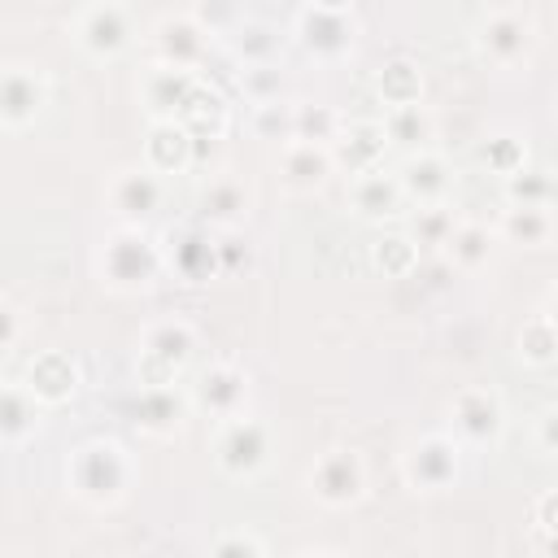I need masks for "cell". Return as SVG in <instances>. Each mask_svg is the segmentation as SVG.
Here are the masks:
<instances>
[{"label": "cell", "instance_id": "6da1fadb", "mask_svg": "<svg viewBox=\"0 0 558 558\" xmlns=\"http://www.w3.org/2000/svg\"><path fill=\"white\" fill-rule=\"evenodd\" d=\"M65 484L83 506L113 510L135 484V462L118 440H87V445H78L70 453Z\"/></svg>", "mask_w": 558, "mask_h": 558}, {"label": "cell", "instance_id": "7a4b0ae2", "mask_svg": "<svg viewBox=\"0 0 558 558\" xmlns=\"http://www.w3.org/2000/svg\"><path fill=\"white\" fill-rule=\"evenodd\" d=\"M96 270H100V279L113 292H144V288H153V279L166 270L157 235H148L144 227H131V222L113 227L105 235V244H100Z\"/></svg>", "mask_w": 558, "mask_h": 558}, {"label": "cell", "instance_id": "3957f363", "mask_svg": "<svg viewBox=\"0 0 558 558\" xmlns=\"http://www.w3.org/2000/svg\"><path fill=\"white\" fill-rule=\"evenodd\" d=\"M192 353H196V327L187 318H157L140 336L135 379L140 384H179Z\"/></svg>", "mask_w": 558, "mask_h": 558}, {"label": "cell", "instance_id": "277c9868", "mask_svg": "<svg viewBox=\"0 0 558 558\" xmlns=\"http://www.w3.org/2000/svg\"><path fill=\"white\" fill-rule=\"evenodd\" d=\"M214 462L227 480H257L270 462V432L266 423L244 414H231L214 427Z\"/></svg>", "mask_w": 558, "mask_h": 558}, {"label": "cell", "instance_id": "5b68a950", "mask_svg": "<svg viewBox=\"0 0 558 558\" xmlns=\"http://www.w3.org/2000/svg\"><path fill=\"white\" fill-rule=\"evenodd\" d=\"M536 48V22L527 9H493L480 17L475 26V52L497 65V70H514V65H527Z\"/></svg>", "mask_w": 558, "mask_h": 558}, {"label": "cell", "instance_id": "8992f818", "mask_svg": "<svg viewBox=\"0 0 558 558\" xmlns=\"http://www.w3.org/2000/svg\"><path fill=\"white\" fill-rule=\"evenodd\" d=\"M462 471V445L449 432H432L401 453V475L414 493H445Z\"/></svg>", "mask_w": 558, "mask_h": 558}, {"label": "cell", "instance_id": "52a82bcc", "mask_svg": "<svg viewBox=\"0 0 558 558\" xmlns=\"http://www.w3.org/2000/svg\"><path fill=\"white\" fill-rule=\"evenodd\" d=\"M70 35H74V44H78L87 57H96V61L122 57V52L131 48V39H135L131 13H126L122 4H113V0H92V4H83V9L74 13V22H70Z\"/></svg>", "mask_w": 558, "mask_h": 558}, {"label": "cell", "instance_id": "ba28073f", "mask_svg": "<svg viewBox=\"0 0 558 558\" xmlns=\"http://www.w3.org/2000/svg\"><path fill=\"white\" fill-rule=\"evenodd\" d=\"M501 432H506V405H501V397L493 388L471 384V388L453 392V401H449V436L458 445H475V449L480 445H497Z\"/></svg>", "mask_w": 558, "mask_h": 558}, {"label": "cell", "instance_id": "9c48e42d", "mask_svg": "<svg viewBox=\"0 0 558 558\" xmlns=\"http://www.w3.org/2000/svg\"><path fill=\"white\" fill-rule=\"evenodd\" d=\"M157 248H161V266L187 283H209L214 275H222L218 270V240L201 227L179 222V227L157 235Z\"/></svg>", "mask_w": 558, "mask_h": 558}, {"label": "cell", "instance_id": "30bf717a", "mask_svg": "<svg viewBox=\"0 0 558 558\" xmlns=\"http://www.w3.org/2000/svg\"><path fill=\"white\" fill-rule=\"evenodd\" d=\"M153 57L157 65H174V70H201L205 57L214 52V39L201 31V22L192 13H166L153 22L148 31Z\"/></svg>", "mask_w": 558, "mask_h": 558}, {"label": "cell", "instance_id": "8fae6325", "mask_svg": "<svg viewBox=\"0 0 558 558\" xmlns=\"http://www.w3.org/2000/svg\"><path fill=\"white\" fill-rule=\"evenodd\" d=\"M305 484H310L314 501H323L327 510H344V506H353V501L362 497V488H366V466H362V458H357L353 449H327V453L310 466Z\"/></svg>", "mask_w": 558, "mask_h": 558}, {"label": "cell", "instance_id": "7c38bea8", "mask_svg": "<svg viewBox=\"0 0 558 558\" xmlns=\"http://www.w3.org/2000/svg\"><path fill=\"white\" fill-rule=\"evenodd\" d=\"M187 401H192V410L209 414L214 423L244 414L248 410V375L235 362H214L196 375V384L187 388Z\"/></svg>", "mask_w": 558, "mask_h": 558}, {"label": "cell", "instance_id": "4fadbf2b", "mask_svg": "<svg viewBox=\"0 0 558 558\" xmlns=\"http://www.w3.org/2000/svg\"><path fill=\"white\" fill-rule=\"evenodd\" d=\"M44 105H48V83L39 70H31V65H4L0 70V126L22 131L39 118Z\"/></svg>", "mask_w": 558, "mask_h": 558}, {"label": "cell", "instance_id": "5bb4252c", "mask_svg": "<svg viewBox=\"0 0 558 558\" xmlns=\"http://www.w3.org/2000/svg\"><path fill=\"white\" fill-rule=\"evenodd\" d=\"M161 196H166V183H161V174H153L148 166H140V170H118V174L109 179V187H105L109 209H113L122 222H131V227H144V218L161 205Z\"/></svg>", "mask_w": 558, "mask_h": 558}, {"label": "cell", "instance_id": "9a60e30c", "mask_svg": "<svg viewBox=\"0 0 558 558\" xmlns=\"http://www.w3.org/2000/svg\"><path fill=\"white\" fill-rule=\"evenodd\" d=\"M187 392H179L174 384H140L135 401H131V423L148 436H174L187 423Z\"/></svg>", "mask_w": 558, "mask_h": 558}, {"label": "cell", "instance_id": "2e32d148", "mask_svg": "<svg viewBox=\"0 0 558 558\" xmlns=\"http://www.w3.org/2000/svg\"><path fill=\"white\" fill-rule=\"evenodd\" d=\"M296 39L318 61H340L353 48V22H349L344 9H318V4H310L296 17Z\"/></svg>", "mask_w": 558, "mask_h": 558}, {"label": "cell", "instance_id": "e0dca14e", "mask_svg": "<svg viewBox=\"0 0 558 558\" xmlns=\"http://www.w3.org/2000/svg\"><path fill=\"white\" fill-rule=\"evenodd\" d=\"M192 161H196V140L187 135V126L174 118H153L144 135V166L153 174H183Z\"/></svg>", "mask_w": 558, "mask_h": 558}, {"label": "cell", "instance_id": "ac0fdd59", "mask_svg": "<svg viewBox=\"0 0 558 558\" xmlns=\"http://www.w3.org/2000/svg\"><path fill=\"white\" fill-rule=\"evenodd\" d=\"M331 170H336V161H331L327 144L283 140V148H279V179H283L288 192H318Z\"/></svg>", "mask_w": 558, "mask_h": 558}, {"label": "cell", "instance_id": "d6986e66", "mask_svg": "<svg viewBox=\"0 0 558 558\" xmlns=\"http://www.w3.org/2000/svg\"><path fill=\"white\" fill-rule=\"evenodd\" d=\"M78 362L70 357V353H61V349H44V353H35L31 357V366H26V388L44 401V405H61V401H70L74 392H78Z\"/></svg>", "mask_w": 558, "mask_h": 558}, {"label": "cell", "instance_id": "ffe728a7", "mask_svg": "<svg viewBox=\"0 0 558 558\" xmlns=\"http://www.w3.org/2000/svg\"><path fill=\"white\" fill-rule=\"evenodd\" d=\"M248 205H253V192L244 187V179L235 174H214L209 183H201L196 192V209L205 222H214L218 231H231L248 218Z\"/></svg>", "mask_w": 558, "mask_h": 558}, {"label": "cell", "instance_id": "44dd1931", "mask_svg": "<svg viewBox=\"0 0 558 558\" xmlns=\"http://www.w3.org/2000/svg\"><path fill=\"white\" fill-rule=\"evenodd\" d=\"M397 183H401V196H410V201H418V205H436V201L449 196L453 174H449V161H445L440 153L414 148V153L401 161Z\"/></svg>", "mask_w": 558, "mask_h": 558}, {"label": "cell", "instance_id": "7402d4cb", "mask_svg": "<svg viewBox=\"0 0 558 558\" xmlns=\"http://www.w3.org/2000/svg\"><path fill=\"white\" fill-rule=\"evenodd\" d=\"M384 148H388V140H384V126L379 122H340L336 140L327 144L331 161L344 166L349 174L379 166L384 161Z\"/></svg>", "mask_w": 558, "mask_h": 558}, {"label": "cell", "instance_id": "603a6c76", "mask_svg": "<svg viewBox=\"0 0 558 558\" xmlns=\"http://www.w3.org/2000/svg\"><path fill=\"white\" fill-rule=\"evenodd\" d=\"M401 183H397V174H388L384 166H371V170H357L353 179H349V205H353V214H362V218H392L397 209H401Z\"/></svg>", "mask_w": 558, "mask_h": 558}, {"label": "cell", "instance_id": "cb8c5ba5", "mask_svg": "<svg viewBox=\"0 0 558 558\" xmlns=\"http://www.w3.org/2000/svg\"><path fill=\"white\" fill-rule=\"evenodd\" d=\"M196 70H174V65H153L144 78H140V96H144V109L153 118H174L183 109V100L192 96L196 87Z\"/></svg>", "mask_w": 558, "mask_h": 558}, {"label": "cell", "instance_id": "d4e9b609", "mask_svg": "<svg viewBox=\"0 0 558 558\" xmlns=\"http://www.w3.org/2000/svg\"><path fill=\"white\" fill-rule=\"evenodd\" d=\"M44 401L26 384H0V445H22L39 432Z\"/></svg>", "mask_w": 558, "mask_h": 558}, {"label": "cell", "instance_id": "484cf974", "mask_svg": "<svg viewBox=\"0 0 558 558\" xmlns=\"http://www.w3.org/2000/svg\"><path fill=\"white\" fill-rule=\"evenodd\" d=\"M174 122H183L192 140H218L227 131V100L205 78H196V87L183 100V109L174 113Z\"/></svg>", "mask_w": 558, "mask_h": 558}, {"label": "cell", "instance_id": "4316f807", "mask_svg": "<svg viewBox=\"0 0 558 558\" xmlns=\"http://www.w3.org/2000/svg\"><path fill=\"white\" fill-rule=\"evenodd\" d=\"M222 44L235 57V65H257V61H275L279 57V31L270 22H262V17H240Z\"/></svg>", "mask_w": 558, "mask_h": 558}, {"label": "cell", "instance_id": "83f0119b", "mask_svg": "<svg viewBox=\"0 0 558 558\" xmlns=\"http://www.w3.org/2000/svg\"><path fill=\"white\" fill-rule=\"evenodd\" d=\"M497 235L510 244H523V248H541L554 235V214H549V205H510L497 222Z\"/></svg>", "mask_w": 558, "mask_h": 558}, {"label": "cell", "instance_id": "f1b7e54d", "mask_svg": "<svg viewBox=\"0 0 558 558\" xmlns=\"http://www.w3.org/2000/svg\"><path fill=\"white\" fill-rule=\"evenodd\" d=\"M379 126H384V140L401 144V148H427V140H432V113L423 109V100L418 105H388Z\"/></svg>", "mask_w": 558, "mask_h": 558}, {"label": "cell", "instance_id": "f546056e", "mask_svg": "<svg viewBox=\"0 0 558 558\" xmlns=\"http://www.w3.org/2000/svg\"><path fill=\"white\" fill-rule=\"evenodd\" d=\"M440 248L458 270H480L488 262V253H493V231L480 227V222H453V231H449V240Z\"/></svg>", "mask_w": 558, "mask_h": 558}, {"label": "cell", "instance_id": "4dcf8cb0", "mask_svg": "<svg viewBox=\"0 0 558 558\" xmlns=\"http://www.w3.org/2000/svg\"><path fill=\"white\" fill-rule=\"evenodd\" d=\"M379 96H384V105H418L423 100V74H418V65L405 61V57L388 61L379 70Z\"/></svg>", "mask_w": 558, "mask_h": 558}, {"label": "cell", "instance_id": "1f68e13d", "mask_svg": "<svg viewBox=\"0 0 558 558\" xmlns=\"http://www.w3.org/2000/svg\"><path fill=\"white\" fill-rule=\"evenodd\" d=\"M418 262V244L401 231H388V235H375L371 240V266L379 275H410Z\"/></svg>", "mask_w": 558, "mask_h": 558}, {"label": "cell", "instance_id": "d6a6232c", "mask_svg": "<svg viewBox=\"0 0 558 558\" xmlns=\"http://www.w3.org/2000/svg\"><path fill=\"white\" fill-rule=\"evenodd\" d=\"M519 357L527 366H549L558 357V331H554V314H532L519 331Z\"/></svg>", "mask_w": 558, "mask_h": 558}, {"label": "cell", "instance_id": "836d02e7", "mask_svg": "<svg viewBox=\"0 0 558 558\" xmlns=\"http://www.w3.org/2000/svg\"><path fill=\"white\" fill-rule=\"evenodd\" d=\"M340 113L331 105H292V140H310V144H331L340 131Z\"/></svg>", "mask_w": 558, "mask_h": 558}, {"label": "cell", "instance_id": "e575fe53", "mask_svg": "<svg viewBox=\"0 0 558 558\" xmlns=\"http://www.w3.org/2000/svg\"><path fill=\"white\" fill-rule=\"evenodd\" d=\"M506 196H510V205H549L554 179H549V170L523 161L519 170L506 174Z\"/></svg>", "mask_w": 558, "mask_h": 558}, {"label": "cell", "instance_id": "d590c367", "mask_svg": "<svg viewBox=\"0 0 558 558\" xmlns=\"http://www.w3.org/2000/svg\"><path fill=\"white\" fill-rule=\"evenodd\" d=\"M475 161L506 179L510 170H519V166L527 161V144H523V140H514V135H488V140H480Z\"/></svg>", "mask_w": 558, "mask_h": 558}, {"label": "cell", "instance_id": "8d00e7d4", "mask_svg": "<svg viewBox=\"0 0 558 558\" xmlns=\"http://www.w3.org/2000/svg\"><path fill=\"white\" fill-rule=\"evenodd\" d=\"M453 222H458V218H453V209H449L445 201L418 205V214H414V222H410V240L423 244V248H440V244L449 240Z\"/></svg>", "mask_w": 558, "mask_h": 558}, {"label": "cell", "instance_id": "74e56055", "mask_svg": "<svg viewBox=\"0 0 558 558\" xmlns=\"http://www.w3.org/2000/svg\"><path fill=\"white\" fill-rule=\"evenodd\" d=\"M235 87H240L253 105H262V100H279V92H283V74H279V65H275V61L235 65Z\"/></svg>", "mask_w": 558, "mask_h": 558}, {"label": "cell", "instance_id": "f35d334b", "mask_svg": "<svg viewBox=\"0 0 558 558\" xmlns=\"http://www.w3.org/2000/svg\"><path fill=\"white\" fill-rule=\"evenodd\" d=\"M253 131L262 140H292V105H283V100L253 105Z\"/></svg>", "mask_w": 558, "mask_h": 558}, {"label": "cell", "instance_id": "ab89813d", "mask_svg": "<svg viewBox=\"0 0 558 558\" xmlns=\"http://www.w3.org/2000/svg\"><path fill=\"white\" fill-rule=\"evenodd\" d=\"M532 532H536V549L549 554L554 541H558V493L554 488H545L536 497V506H532Z\"/></svg>", "mask_w": 558, "mask_h": 558}, {"label": "cell", "instance_id": "60d3db41", "mask_svg": "<svg viewBox=\"0 0 558 558\" xmlns=\"http://www.w3.org/2000/svg\"><path fill=\"white\" fill-rule=\"evenodd\" d=\"M192 17L201 22V31H205L209 39H227V35H231V26L240 22V13H235V4H231V0H201V4L192 9Z\"/></svg>", "mask_w": 558, "mask_h": 558}, {"label": "cell", "instance_id": "b9f144b4", "mask_svg": "<svg viewBox=\"0 0 558 558\" xmlns=\"http://www.w3.org/2000/svg\"><path fill=\"white\" fill-rule=\"evenodd\" d=\"M209 554H218V558H240V554L262 558L266 554V541L253 536V532H222L218 541H209Z\"/></svg>", "mask_w": 558, "mask_h": 558}, {"label": "cell", "instance_id": "7bdbcfd3", "mask_svg": "<svg viewBox=\"0 0 558 558\" xmlns=\"http://www.w3.org/2000/svg\"><path fill=\"white\" fill-rule=\"evenodd\" d=\"M17 336H22V314L9 301H0V349H13Z\"/></svg>", "mask_w": 558, "mask_h": 558}, {"label": "cell", "instance_id": "ee69618b", "mask_svg": "<svg viewBox=\"0 0 558 558\" xmlns=\"http://www.w3.org/2000/svg\"><path fill=\"white\" fill-rule=\"evenodd\" d=\"M554 423H558V414H554V410H541V418H536V440H541V449H545V453H554V449H558Z\"/></svg>", "mask_w": 558, "mask_h": 558}, {"label": "cell", "instance_id": "f6af8a7d", "mask_svg": "<svg viewBox=\"0 0 558 558\" xmlns=\"http://www.w3.org/2000/svg\"><path fill=\"white\" fill-rule=\"evenodd\" d=\"M310 4H318V9H349V0H310Z\"/></svg>", "mask_w": 558, "mask_h": 558}]
</instances>
